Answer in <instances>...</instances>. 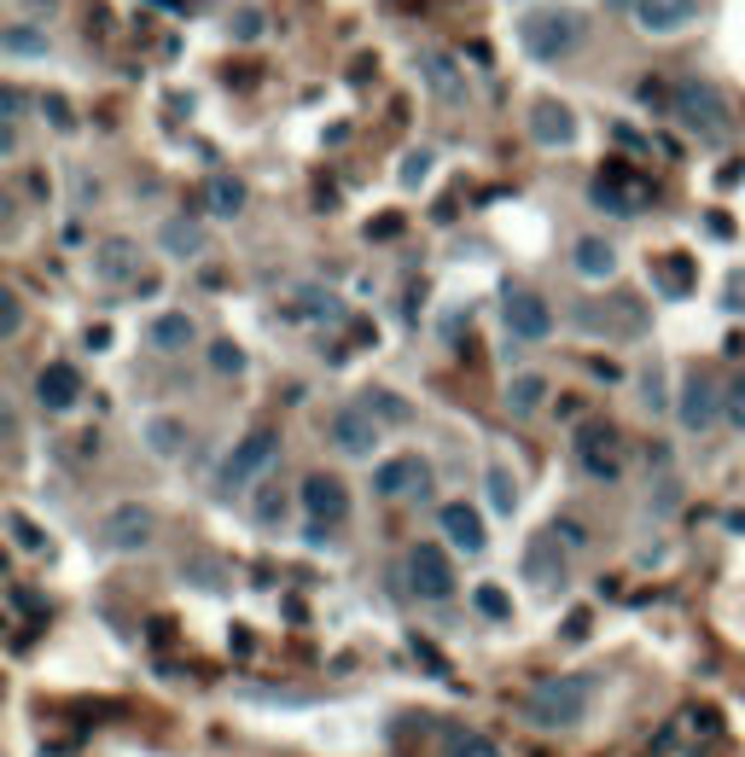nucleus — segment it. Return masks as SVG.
Listing matches in <instances>:
<instances>
[{
    "mask_svg": "<svg viewBox=\"0 0 745 757\" xmlns=\"http://www.w3.org/2000/svg\"><path fill=\"white\" fill-rule=\"evenodd\" d=\"M303 507H309V519L338 525V519H349V489H344L338 478L315 473V478H303Z\"/></svg>",
    "mask_w": 745,
    "mask_h": 757,
    "instance_id": "obj_19",
    "label": "nucleus"
},
{
    "mask_svg": "<svg viewBox=\"0 0 745 757\" xmlns=\"http://www.w3.org/2000/svg\"><path fill=\"white\" fill-rule=\"evenodd\" d=\"M525 577L536 588L565 583V548H559V530H536V537L525 542Z\"/></svg>",
    "mask_w": 745,
    "mask_h": 757,
    "instance_id": "obj_12",
    "label": "nucleus"
},
{
    "mask_svg": "<svg viewBox=\"0 0 745 757\" xmlns=\"http://www.w3.org/2000/svg\"><path fill=\"white\" fill-rule=\"evenodd\" d=\"M617 7H624V0H617ZM629 7H635V0H629Z\"/></svg>",
    "mask_w": 745,
    "mask_h": 757,
    "instance_id": "obj_48",
    "label": "nucleus"
},
{
    "mask_svg": "<svg viewBox=\"0 0 745 757\" xmlns=\"http://www.w3.org/2000/svg\"><path fill=\"white\" fill-rule=\"evenodd\" d=\"M158 7H175V0H158Z\"/></svg>",
    "mask_w": 745,
    "mask_h": 757,
    "instance_id": "obj_47",
    "label": "nucleus"
},
{
    "mask_svg": "<svg viewBox=\"0 0 745 757\" xmlns=\"http://www.w3.org/2000/svg\"><path fill=\"white\" fill-rule=\"evenodd\" d=\"M147 448H152L158 461H175L181 448H186V425L175 414H152L147 420Z\"/></svg>",
    "mask_w": 745,
    "mask_h": 757,
    "instance_id": "obj_24",
    "label": "nucleus"
},
{
    "mask_svg": "<svg viewBox=\"0 0 745 757\" xmlns=\"http://www.w3.org/2000/svg\"><path fill=\"white\" fill-rule=\"evenodd\" d=\"M425 175H431V152H408L402 158V181H408V187H420Z\"/></svg>",
    "mask_w": 745,
    "mask_h": 757,
    "instance_id": "obj_41",
    "label": "nucleus"
},
{
    "mask_svg": "<svg viewBox=\"0 0 745 757\" xmlns=\"http://www.w3.org/2000/svg\"><path fill=\"white\" fill-rule=\"evenodd\" d=\"M722 414H728V425H739V432H745V374L728 385V397H722Z\"/></svg>",
    "mask_w": 745,
    "mask_h": 757,
    "instance_id": "obj_38",
    "label": "nucleus"
},
{
    "mask_svg": "<svg viewBox=\"0 0 745 757\" xmlns=\"http://www.w3.org/2000/svg\"><path fill=\"white\" fill-rule=\"evenodd\" d=\"M7 530H12V542L24 548V554H41V548H47V537H41V530H35L24 513H7Z\"/></svg>",
    "mask_w": 745,
    "mask_h": 757,
    "instance_id": "obj_32",
    "label": "nucleus"
},
{
    "mask_svg": "<svg viewBox=\"0 0 745 757\" xmlns=\"http://www.w3.org/2000/svg\"><path fill=\"white\" fill-rule=\"evenodd\" d=\"M728 310H734V315H745V274H734V280H728Z\"/></svg>",
    "mask_w": 745,
    "mask_h": 757,
    "instance_id": "obj_44",
    "label": "nucleus"
},
{
    "mask_svg": "<svg viewBox=\"0 0 745 757\" xmlns=\"http://www.w3.org/2000/svg\"><path fill=\"white\" fill-rule=\"evenodd\" d=\"M94 274L106 280V285H140V245L134 239H106L94 251Z\"/></svg>",
    "mask_w": 745,
    "mask_h": 757,
    "instance_id": "obj_16",
    "label": "nucleus"
},
{
    "mask_svg": "<svg viewBox=\"0 0 745 757\" xmlns=\"http://www.w3.org/2000/svg\"><path fill=\"white\" fill-rule=\"evenodd\" d=\"M257 519L262 525H280L285 519V496H280V489H262V496H257Z\"/></svg>",
    "mask_w": 745,
    "mask_h": 757,
    "instance_id": "obj_40",
    "label": "nucleus"
},
{
    "mask_svg": "<svg viewBox=\"0 0 745 757\" xmlns=\"http://www.w3.org/2000/svg\"><path fill=\"white\" fill-rule=\"evenodd\" d=\"M640 391H647V408H665V374L652 367V374L640 379Z\"/></svg>",
    "mask_w": 745,
    "mask_h": 757,
    "instance_id": "obj_43",
    "label": "nucleus"
},
{
    "mask_svg": "<svg viewBox=\"0 0 745 757\" xmlns=\"http://www.w3.org/2000/svg\"><path fill=\"white\" fill-rule=\"evenodd\" d=\"M158 245L170 257H204V245H210V234H204V221L198 216H170L158 228Z\"/></svg>",
    "mask_w": 745,
    "mask_h": 757,
    "instance_id": "obj_22",
    "label": "nucleus"
},
{
    "mask_svg": "<svg viewBox=\"0 0 745 757\" xmlns=\"http://www.w3.org/2000/svg\"><path fill=\"white\" fill-rule=\"evenodd\" d=\"M292 315H309V321L326 315V321H338L344 310H338V298H326V292H303V298L292 303Z\"/></svg>",
    "mask_w": 745,
    "mask_h": 757,
    "instance_id": "obj_30",
    "label": "nucleus"
},
{
    "mask_svg": "<svg viewBox=\"0 0 745 757\" xmlns=\"http://www.w3.org/2000/svg\"><path fill=\"white\" fill-rule=\"evenodd\" d=\"M408 583H413V595L420 601H449L454 595V565H449L443 548H431V542L413 548L408 554Z\"/></svg>",
    "mask_w": 745,
    "mask_h": 757,
    "instance_id": "obj_9",
    "label": "nucleus"
},
{
    "mask_svg": "<svg viewBox=\"0 0 745 757\" xmlns=\"http://www.w3.org/2000/svg\"><path fill=\"white\" fill-rule=\"evenodd\" d=\"M0 47H7V53H47V35L18 24V30H7V35H0Z\"/></svg>",
    "mask_w": 745,
    "mask_h": 757,
    "instance_id": "obj_33",
    "label": "nucleus"
},
{
    "mask_svg": "<svg viewBox=\"0 0 745 757\" xmlns=\"http://www.w3.org/2000/svg\"><path fill=\"white\" fill-rule=\"evenodd\" d=\"M204 198H210V216H222V221H234L245 210V187L234 175H216L210 187H204Z\"/></svg>",
    "mask_w": 745,
    "mask_h": 757,
    "instance_id": "obj_27",
    "label": "nucleus"
},
{
    "mask_svg": "<svg viewBox=\"0 0 745 757\" xmlns=\"http://www.w3.org/2000/svg\"><path fill=\"white\" fill-rule=\"evenodd\" d=\"M472 606H478L484 618H495V624H501V618H512V601H507V595H501V588H495V583H484L478 595H472Z\"/></svg>",
    "mask_w": 745,
    "mask_h": 757,
    "instance_id": "obj_31",
    "label": "nucleus"
},
{
    "mask_svg": "<svg viewBox=\"0 0 745 757\" xmlns=\"http://www.w3.org/2000/svg\"><path fill=\"white\" fill-rule=\"evenodd\" d=\"M449 757H501V751H495V740H484V734H454Z\"/></svg>",
    "mask_w": 745,
    "mask_h": 757,
    "instance_id": "obj_36",
    "label": "nucleus"
},
{
    "mask_svg": "<svg viewBox=\"0 0 745 757\" xmlns=\"http://www.w3.org/2000/svg\"><path fill=\"white\" fill-rule=\"evenodd\" d=\"M0 106H7V122H18V111H24V94L7 88V94H0Z\"/></svg>",
    "mask_w": 745,
    "mask_h": 757,
    "instance_id": "obj_46",
    "label": "nucleus"
},
{
    "mask_svg": "<svg viewBox=\"0 0 745 757\" xmlns=\"http://www.w3.org/2000/svg\"><path fill=\"white\" fill-rule=\"evenodd\" d=\"M18 333H24V303L12 292H0V338H18Z\"/></svg>",
    "mask_w": 745,
    "mask_h": 757,
    "instance_id": "obj_37",
    "label": "nucleus"
},
{
    "mask_svg": "<svg viewBox=\"0 0 745 757\" xmlns=\"http://www.w3.org/2000/svg\"><path fill=\"white\" fill-rule=\"evenodd\" d=\"M589 636V612H571V624H565V641H583Z\"/></svg>",
    "mask_w": 745,
    "mask_h": 757,
    "instance_id": "obj_45",
    "label": "nucleus"
},
{
    "mask_svg": "<svg viewBox=\"0 0 745 757\" xmlns=\"http://www.w3.org/2000/svg\"><path fill=\"white\" fill-rule=\"evenodd\" d=\"M530 140H536V147H548V152L571 147V140H576L571 106H559V99H536V106H530Z\"/></svg>",
    "mask_w": 745,
    "mask_h": 757,
    "instance_id": "obj_14",
    "label": "nucleus"
},
{
    "mask_svg": "<svg viewBox=\"0 0 745 757\" xmlns=\"http://www.w3.org/2000/svg\"><path fill=\"white\" fill-rule=\"evenodd\" d=\"M722 397H728V391H716V379L693 367L688 385H681V397H676V420L688 425V432H711L716 414H722Z\"/></svg>",
    "mask_w": 745,
    "mask_h": 757,
    "instance_id": "obj_7",
    "label": "nucleus"
},
{
    "mask_svg": "<svg viewBox=\"0 0 745 757\" xmlns=\"http://www.w3.org/2000/svg\"><path fill=\"white\" fill-rule=\"evenodd\" d=\"M676 122H681V129H693L699 140H705V147H722V140L734 134L728 99H722L711 82H699V76L676 82Z\"/></svg>",
    "mask_w": 745,
    "mask_h": 757,
    "instance_id": "obj_3",
    "label": "nucleus"
},
{
    "mask_svg": "<svg viewBox=\"0 0 745 757\" xmlns=\"http://www.w3.org/2000/svg\"><path fill=\"white\" fill-rule=\"evenodd\" d=\"M484 484H489V507H495V513H512V507H519V484H512L507 466H489Z\"/></svg>",
    "mask_w": 745,
    "mask_h": 757,
    "instance_id": "obj_29",
    "label": "nucleus"
},
{
    "mask_svg": "<svg viewBox=\"0 0 745 757\" xmlns=\"http://www.w3.org/2000/svg\"><path fill=\"white\" fill-rule=\"evenodd\" d=\"M193 338H198V326H193V315H152L147 321V344L158 356H181V350H193Z\"/></svg>",
    "mask_w": 745,
    "mask_h": 757,
    "instance_id": "obj_21",
    "label": "nucleus"
},
{
    "mask_svg": "<svg viewBox=\"0 0 745 757\" xmlns=\"http://www.w3.org/2000/svg\"><path fill=\"white\" fill-rule=\"evenodd\" d=\"M542 402H548V379L542 374H512L507 379V408L512 414H536Z\"/></svg>",
    "mask_w": 745,
    "mask_h": 757,
    "instance_id": "obj_25",
    "label": "nucleus"
},
{
    "mask_svg": "<svg viewBox=\"0 0 745 757\" xmlns=\"http://www.w3.org/2000/svg\"><path fill=\"white\" fill-rule=\"evenodd\" d=\"M652 280L665 285L670 298H688V292H693V262L676 257V251H670V257H652Z\"/></svg>",
    "mask_w": 745,
    "mask_h": 757,
    "instance_id": "obj_26",
    "label": "nucleus"
},
{
    "mask_svg": "<svg viewBox=\"0 0 745 757\" xmlns=\"http://www.w3.org/2000/svg\"><path fill=\"white\" fill-rule=\"evenodd\" d=\"M420 82L443 99V106H466V71L454 65L443 47H420Z\"/></svg>",
    "mask_w": 745,
    "mask_h": 757,
    "instance_id": "obj_11",
    "label": "nucleus"
},
{
    "mask_svg": "<svg viewBox=\"0 0 745 757\" xmlns=\"http://www.w3.org/2000/svg\"><path fill=\"white\" fill-rule=\"evenodd\" d=\"M576 461L583 473L600 484H617L624 478V461H617V432L612 425H576Z\"/></svg>",
    "mask_w": 745,
    "mask_h": 757,
    "instance_id": "obj_8",
    "label": "nucleus"
},
{
    "mask_svg": "<svg viewBox=\"0 0 745 757\" xmlns=\"http://www.w3.org/2000/svg\"><path fill=\"white\" fill-rule=\"evenodd\" d=\"M274 455H280V432H268V425H257L251 437H239L234 443V455L222 461V489L234 496V489H245V484H257L268 466H274Z\"/></svg>",
    "mask_w": 745,
    "mask_h": 757,
    "instance_id": "obj_4",
    "label": "nucleus"
},
{
    "mask_svg": "<svg viewBox=\"0 0 745 757\" xmlns=\"http://www.w3.org/2000/svg\"><path fill=\"white\" fill-rule=\"evenodd\" d=\"M262 35V12L257 7H239L234 12V41H257Z\"/></svg>",
    "mask_w": 745,
    "mask_h": 757,
    "instance_id": "obj_39",
    "label": "nucleus"
},
{
    "mask_svg": "<svg viewBox=\"0 0 745 757\" xmlns=\"http://www.w3.org/2000/svg\"><path fill=\"white\" fill-rule=\"evenodd\" d=\"M589 35V18L571 12V7H536L519 18V41L530 58H542V65H553V58H571L576 47H583Z\"/></svg>",
    "mask_w": 745,
    "mask_h": 757,
    "instance_id": "obj_2",
    "label": "nucleus"
},
{
    "mask_svg": "<svg viewBox=\"0 0 745 757\" xmlns=\"http://www.w3.org/2000/svg\"><path fill=\"white\" fill-rule=\"evenodd\" d=\"M571 262H576V274H583V280H612L617 274V251H612L606 239H594V234L576 239V257Z\"/></svg>",
    "mask_w": 745,
    "mask_h": 757,
    "instance_id": "obj_23",
    "label": "nucleus"
},
{
    "mask_svg": "<svg viewBox=\"0 0 745 757\" xmlns=\"http://www.w3.org/2000/svg\"><path fill=\"white\" fill-rule=\"evenodd\" d=\"M640 106H647V111H670L676 117V88H665V82H640Z\"/></svg>",
    "mask_w": 745,
    "mask_h": 757,
    "instance_id": "obj_35",
    "label": "nucleus"
},
{
    "mask_svg": "<svg viewBox=\"0 0 745 757\" xmlns=\"http://www.w3.org/2000/svg\"><path fill=\"white\" fill-rule=\"evenodd\" d=\"M507 333L525 344H542L553 333V310L536 292H507Z\"/></svg>",
    "mask_w": 745,
    "mask_h": 757,
    "instance_id": "obj_13",
    "label": "nucleus"
},
{
    "mask_svg": "<svg viewBox=\"0 0 745 757\" xmlns=\"http://www.w3.org/2000/svg\"><path fill=\"white\" fill-rule=\"evenodd\" d=\"M210 367H216V374H239V367H245V350H239L234 338H216V344H210Z\"/></svg>",
    "mask_w": 745,
    "mask_h": 757,
    "instance_id": "obj_34",
    "label": "nucleus"
},
{
    "mask_svg": "<svg viewBox=\"0 0 745 757\" xmlns=\"http://www.w3.org/2000/svg\"><path fill=\"white\" fill-rule=\"evenodd\" d=\"M594 677H553V682H542V688H530V700H525V723L530 728H548V734H559V728H576L589 717V705H594Z\"/></svg>",
    "mask_w": 745,
    "mask_h": 757,
    "instance_id": "obj_1",
    "label": "nucleus"
},
{
    "mask_svg": "<svg viewBox=\"0 0 745 757\" xmlns=\"http://www.w3.org/2000/svg\"><path fill=\"white\" fill-rule=\"evenodd\" d=\"M76 397H82V374L71 361H47L35 374V402L41 408H53V414H65V408H76Z\"/></svg>",
    "mask_w": 745,
    "mask_h": 757,
    "instance_id": "obj_15",
    "label": "nucleus"
},
{
    "mask_svg": "<svg viewBox=\"0 0 745 757\" xmlns=\"http://www.w3.org/2000/svg\"><path fill=\"white\" fill-rule=\"evenodd\" d=\"M152 507H140V501H122L111 507L106 519H99V542L111 548V554H140V548L152 542Z\"/></svg>",
    "mask_w": 745,
    "mask_h": 757,
    "instance_id": "obj_5",
    "label": "nucleus"
},
{
    "mask_svg": "<svg viewBox=\"0 0 745 757\" xmlns=\"http://www.w3.org/2000/svg\"><path fill=\"white\" fill-rule=\"evenodd\" d=\"M326 443H333L338 455H372V443H379V420H372L361 402L333 408V414H326Z\"/></svg>",
    "mask_w": 745,
    "mask_h": 757,
    "instance_id": "obj_6",
    "label": "nucleus"
},
{
    "mask_svg": "<svg viewBox=\"0 0 745 757\" xmlns=\"http://www.w3.org/2000/svg\"><path fill=\"white\" fill-rule=\"evenodd\" d=\"M425 484H431V473H425V461H413V455H397L372 473L379 496H425Z\"/></svg>",
    "mask_w": 745,
    "mask_h": 757,
    "instance_id": "obj_18",
    "label": "nucleus"
},
{
    "mask_svg": "<svg viewBox=\"0 0 745 757\" xmlns=\"http://www.w3.org/2000/svg\"><path fill=\"white\" fill-rule=\"evenodd\" d=\"M438 525H443V537L461 548V554H484V519H478V507H466V501H449L443 513H438Z\"/></svg>",
    "mask_w": 745,
    "mask_h": 757,
    "instance_id": "obj_20",
    "label": "nucleus"
},
{
    "mask_svg": "<svg viewBox=\"0 0 745 757\" xmlns=\"http://www.w3.org/2000/svg\"><path fill=\"white\" fill-rule=\"evenodd\" d=\"M576 326H583V333H612V338H640L647 315H640L635 298H612L606 310H600V303H583V310H576Z\"/></svg>",
    "mask_w": 745,
    "mask_h": 757,
    "instance_id": "obj_10",
    "label": "nucleus"
},
{
    "mask_svg": "<svg viewBox=\"0 0 745 757\" xmlns=\"http://www.w3.org/2000/svg\"><path fill=\"white\" fill-rule=\"evenodd\" d=\"M41 111L53 117V129H76V117H71V106H65L58 94H53V99H41Z\"/></svg>",
    "mask_w": 745,
    "mask_h": 757,
    "instance_id": "obj_42",
    "label": "nucleus"
},
{
    "mask_svg": "<svg viewBox=\"0 0 745 757\" xmlns=\"http://www.w3.org/2000/svg\"><path fill=\"white\" fill-rule=\"evenodd\" d=\"M693 0H635V24L647 30V35H676V30H688L693 24Z\"/></svg>",
    "mask_w": 745,
    "mask_h": 757,
    "instance_id": "obj_17",
    "label": "nucleus"
},
{
    "mask_svg": "<svg viewBox=\"0 0 745 757\" xmlns=\"http://www.w3.org/2000/svg\"><path fill=\"white\" fill-rule=\"evenodd\" d=\"M361 408H367L372 420H385V425H408V420H413V408H408L397 391H367Z\"/></svg>",
    "mask_w": 745,
    "mask_h": 757,
    "instance_id": "obj_28",
    "label": "nucleus"
}]
</instances>
